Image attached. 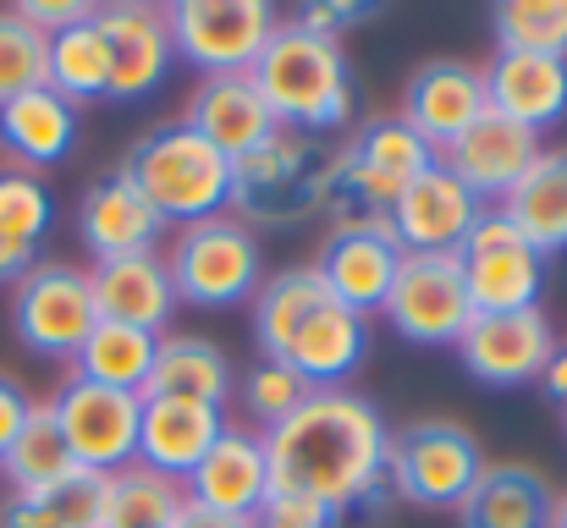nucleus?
Masks as SVG:
<instances>
[{"label":"nucleus","instance_id":"nucleus-45","mask_svg":"<svg viewBox=\"0 0 567 528\" xmlns=\"http://www.w3.org/2000/svg\"><path fill=\"white\" fill-rule=\"evenodd\" d=\"M540 385H546V396H551V402H563V407H567V348L551 352V363H546Z\"/></svg>","mask_w":567,"mask_h":528},{"label":"nucleus","instance_id":"nucleus-4","mask_svg":"<svg viewBox=\"0 0 567 528\" xmlns=\"http://www.w3.org/2000/svg\"><path fill=\"white\" fill-rule=\"evenodd\" d=\"M122 176L150 198V209H155L166 226L215 220V215L231 204V161H226L220 149H209L188 122H172V127L144 133V138L127 149Z\"/></svg>","mask_w":567,"mask_h":528},{"label":"nucleus","instance_id":"nucleus-38","mask_svg":"<svg viewBox=\"0 0 567 528\" xmlns=\"http://www.w3.org/2000/svg\"><path fill=\"white\" fill-rule=\"evenodd\" d=\"M50 215H55V204H50L39 176L0 172V237L39 248V237L50 231Z\"/></svg>","mask_w":567,"mask_h":528},{"label":"nucleus","instance_id":"nucleus-35","mask_svg":"<svg viewBox=\"0 0 567 528\" xmlns=\"http://www.w3.org/2000/svg\"><path fill=\"white\" fill-rule=\"evenodd\" d=\"M496 50L567 61V0H507L491 11Z\"/></svg>","mask_w":567,"mask_h":528},{"label":"nucleus","instance_id":"nucleus-41","mask_svg":"<svg viewBox=\"0 0 567 528\" xmlns=\"http://www.w3.org/2000/svg\"><path fill=\"white\" fill-rule=\"evenodd\" d=\"M370 17H375V6H348V0H337V6H298V11H292L298 28H309V33H320V39H337V44H342V33H348L353 22H370Z\"/></svg>","mask_w":567,"mask_h":528},{"label":"nucleus","instance_id":"nucleus-31","mask_svg":"<svg viewBox=\"0 0 567 528\" xmlns=\"http://www.w3.org/2000/svg\"><path fill=\"white\" fill-rule=\"evenodd\" d=\"M0 474L11 479V496H33V490H55L66 479H78V457L66 452L61 429H55V413L50 402H33L22 435L11 441V452L0 457Z\"/></svg>","mask_w":567,"mask_h":528},{"label":"nucleus","instance_id":"nucleus-42","mask_svg":"<svg viewBox=\"0 0 567 528\" xmlns=\"http://www.w3.org/2000/svg\"><path fill=\"white\" fill-rule=\"evenodd\" d=\"M28 413H33L28 391H22V385H17L11 374H0V457H6V452H11V441L22 435Z\"/></svg>","mask_w":567,"mask_h":528},{"label":"nucleus","instance_id":"nucleus-14","mask_svg":"<svg viewBox=\"0 0 567 528\" xmlns=\"http://www.w3.org/2000/svg\"><path fill=\"white\" fill-rule=\"evenodd\" d=\"M557 352L551 337V320L540 309H518V314H474L468 331L457 337V358L474 380L485 385H524V380H540L546 363Z\"/></svg>","mask_w":567,"mask_h":528},{"label":"nucleus","instance_id":"nucleus-40","mask_svg":"<svg viewBox=\"0 0 567 528\" xmlns=\"http://www.w3.org/2000/svg\"><path fill=\"white\" fill-rule=\"evenodd\" d=\"M33 33H44V39H55V33H66V28H78V22H89L94 17V0H22V6H11Z\"/></svg>","mask_w":567,"mask_h":528},{"label":"nucleus","instance_id":"nucleus-11","mask_svg":"<svg viewBox=\"0 0 567 528\" xmlns=\"http://www.w3.org/2000/svg\"><path fill=\"white\" fill-rule=\"evenodd\" d=\"M385 320L413 348H457V337L474 320L457 253H408L391 281Z\"/></svg>","mask_w":567,"mask_h":528},{"label":"nucleus","instance_id":"nucleus-28","mask_svg":"<svg viewBox=\"0 0 567 528\" xmlns=\"http://www.w3.org/2000/svg\"><path fill=\"white\" fill-rule=\"evenodd\" d=\"M502 215L518 226V237L546 259L567 248V155H540L529 176L502 198Z\"/></svg>","mask_w":567,"mask_h":528},{"label":"nucleus","instance_id":"nucleus-15","mask_svg":"<svg viewBox=\"0 0 567 528\" xmlns=\"http://www.w3.org/2000/svg\"><path fill=\"white\" fill-rule=\"evenodd\" d=\"M480 215H485V204L435 161L385 209V226L396 231L402 253H463V242L480 226Z\"/></svg>","mask_w":567,"mask_h":528},{"label":"nucleus","instance_id":"nucleus-20","mask_svg":"<svg viewBox=\"0 0 567 528\" xmlns=\"http://www.w3.org/2000/svg\"><path fill=\"white\" fill-rule=\"evenodd\" d=\"M226 435V413L204 402H177V396H144L138 413V463L161 479H188L209 457V446Z\"/></svg>","mask_w":567,"mask_h":528},{"label":"nucleus","instance_id":"nucleus-5","mask_svg":"<svg viewBox=\"0 0 567 528\" xmlns=\"http://www.w3.org/2000/svg\"><path fill=\"white\" fill-rule=\"evenodd\" d=\"M166 270H172L177 303L231 309L259 292V242H254L248 220L215 215V220L183 226V237L166 253Z\"/></svg>","mask_w":567,"mask_h":528},{"label":"nucleus","instance_id":"nucleus-21","mask_svg":"<svg viewBox=\"0 0 567 528\" xmlns=\"http://www.w3.org/2000/svg\"><path fill=\"white\" fill-rule=\"evenodd\" d=\"M89 292H94L100 320L133 325V331H150V337H161L166 320L177 314V287H172V270H166L161 253L100 259L89 270Z\"/></svg>","mask_w":567,"mask_h":528},{"label":"nucleus","instance_id":"nucleus-25","mask_svg":"<svg viewBox=\"0 0 567 528\" xmlns=\"http://www.w3.org/2000/svg\"><path fill=\"white\" fill-rule=\"evenodd\" d=\"M485 100H491L496 116L540 133V127L567 116V61L496 50L491 66H485Z\"/></svg>","mask_w":567,"mask_h":528},{"label":"nucleus","instance_id":"nucleus-37","mask_svg":"<svg viewBox=\"0 0 567 528\" xmlns=\"http://www.w3.org/2000/svg\"><path fill=\"white\" fill-rule=\"evenodd\" d=\"M44 55H50V39L33 33V28L6 6V11H0V105L17 100V94L44 89Z\"/></svg>","mask_w":567,"mask_h":528},{"label":"nucleus","instance_id":"nucleus-6","mask_svg":"<svg viewBox=\"0 0 567 528\" xmlns=\"http://www.w3.org/2000/svg\"><path fill=\"white\" fill-rule=\"evenodd\" d=\"M276 28H281V11L270 0H172L166 6L172 50L204 77L254 72Z\"/></svg>","mask_w":567,"mask_h":528},{"label":"nucleus","instance_id":"nucleus-13","mask_svg":"<svg viewBox=\"0 0 567 528\" xmlns=\"http://www.w3.org/2000/svg\"><path fill=\"white\" fill-rule=\"evenodd\" d=\"M430 166L435 149L402 116H375L342 144V204L385 215Z\"/></svg>","mask_w":567,"mask_h":528},{"label":"nucleus","instance_id":"nucleus-33","mask_svg":"<svg viewBox=\"0 0 567 528\" xmlns=\"http://www.w3.org/2000/svg\"><path fill=\"white\" fill-rule=\"evenodd\" d=\"M0 528H105V479L78 474L55 490L11 496L0 507Z\"/></svg>","mask_w":567,"mask_h":528},{"label":"nucleus","instance_id":"nucleus-2","mask_svg":"<svg viewBox=\"0 0 567 528\" xmlns=\"http://www.w3.org/2000/svg\"><path fill=\"white\" fill-rule=\"evenodd\" d=\"M231 204L259 226H292L342 209V149L320 133L276 127L231 166Z\"/></svg>","mask_w":567,"mask_h":528},{"label":"nucleus","instance_id":"nucleus-29","mask_svg":"<svg viewBox=\"0 0 567 528\" xmlns=\"http://www.w3.org/2000/svg\"><path fill=\"white\" fill-rule=\"evenodd\" d=\"M144 396H177V402H204V407H220L231 396V363L226 352L204 337H161L155 352V374L144 385Z\"/></svg>","mask_w":567,"mask_h":528},{"label":"nucleus","instance_id":"nucleus-8","mask_svg":"<svg viewBox=\"0 0 567 528\" xmlns=\"http://www.w3.org/2000/svg\"><path fill=\"white\" fill-rule=\"evenodd\" d=\"M55 413V429L66 441V452L78 457L83 474H122L133 468L138 457V413H144V396L133 391H111V385H94V380H66L50 402Z\"/></svg>","mask_w":567,"mask_h":528},{"label":"nucleus","instance_id":"nucleus-16","mask_svg":"<svg viewBox=\"0 0 567 528\" xmlns=\"http://www.w3.org/2000/svg\"><path fill=\"white\" fill-rule=\"evenodd\" d=\"M105 44H111V100H144L166 83L172 72V33H166V6L144 0H111L94 11Z\"/></svg>","mask_w":567,"mask_h":528},{"label":"nucleus","instance_id":"nucleus-26","mask_svg":"<svg viewBox=\"0 0 567 528\" xmlns=\"http://www.w3.org/2000/svg\"><path fill=\"white\" fill-rule=\"evenodd\" d=\"M78 144V105H66L55 89H33L0 105V149L28 166V176L44 166H61Z\"/></svg>","mask_w":567,"mask_h":528},{"label":"nucleus","instance_id":"nucleus-46","mask_svg":"<svg viewBox=\"0 0 567 528\" xmlns=\"http://www.w3.org/2000/svg\"><path fill=\"white\" fill-rule=\"evenodd\" d=\"M551 528H567V496L557 501V518H551Z\"/></svg>","mask_w":567,"mask_h":528},{"label":"nucleus","instance_id":"nucleus-30","mask_svg":"<svg viewBox=\"0 0 567 528\" xmlns=\"http://www.w3.org/2000/svg\"><path fill=\"white\" fill-rule=\"evenodd\" d=\"M94 11H100V6H94ZM44 89H55L66 105L111 100V44H105V33H100L94 17L50 39V55H44Z\"/></svg>","mask_w":567,"mask_h":528},{"label":"nucleus","instance_id":"nucleus-7","mask_svg":"<svg viewBox=\"0 0 567 528\" xmlns=\"http://www.w3.org/2000/svg\"><path fill=\"white\" fill-rule=\"evenodd\" d=\"M485 452L463 424H408L391 435V490L424 513H457L485 474Z\"/></svg>","mask_w":567,"mask_h":528},{"label":"nucleus","instance_id":"nucleus-24","mask_svg":"<svg viewBox=\"0 0 567 528\" xmlns=\"http://www.w3.org/2000/svg\"><path fill=\"white\" fill-rule=\"evenodd\" d=\"M161 231H166V220L150 209V198L122 172L100 176L78 204V237L94 253V265L100 259H127V253H155Z\"/></svg>","mask_w":567,"mask_h":528},{"label":"nucleus","instance_id":"nucleus-17","mask_svg":"<svg viewBox=\"0 0 567 528\" xmlns=\"http://www.w3.org/2000/svg\"><path fill=\"white\" fill-rule=\"evenodd\" d=\"M441 155H446L441 166L485 204V198H507L546 149H540V133H529V127H518V122L485 111V116H480L463 138H452Z\"/></svg>","mask_w":567,"mask_h":528},{"label":"nucleus","instance_id":"nucleus-1","mask_svg":"<svg viewBox=\"0 0 567 528\" xmlns=\"http://www.w3.org/2000/svg\"><path fill=\"white\" fill-rule=\"evenodd\" d=\"M270 490H303L337 513L375 507L391 490V429L359 391H309V402L265 435Z\"/></svg>","mask_w":567,"mask_h":528},{"label":"nucleus","instance_id":"nucleus-27","mask_svg":"<svg viewBox=\"0 0 567 528\" xmlns=\"http://www.w3.org/2000/svg\"><path fill=\"white\" fill-rule=\"evenodd\" d=\"M557 518V496L546 485V474L518 468V463H496L480 474V485L468 490V501L457 507L463 528H551Z\"/></svg>","mask_w":567,"mask_h":528},{"label":"nucleus","instance_id":"nucleus-18","mask_svg":"<svg viewBox=\"0 0 567 528\" xmlns=\"http://www.w3.org/2000/svg\"><path fill=\"white\" fill-rule=\"evenodd\" d=\"M370 352V320L342 309L331 292L292 325L287 348L276 363H287L298 380H309V391H337Z\"/></svg>","mask_w":567,"mask_h":528},{"label":"nucleus","instance_id":"nucleus-12","mask_svg":"<svg viewBox=\"0 0 567 528\" xmlns=\"http://www.w3.org/2000/svg\"><path fill=\"white\" fill-rule=\"evenodd\" d=\"M402 259H408V253H402L396 231L385 226V215H353V220H342V226L320 242L315 276L326 281V292H331L342 309H353V314L370 320L375 309H385Z\"/></svg>","mask_w":567,"mask_h":528},{"label":"nucleus","instance_id":"nucleus-43","mask_svg":"<svg viewBox=\"0 0 567 528\" xmlns=\"http://www.w3.org/2000/svg\"><path fill=\"white\" fill-rule=\"evenodd\" d=\"M33 265H39V248L0 237V287H17V281H22V276H28Z\"/></svg>","mask_w":567,"mask_h":528},{"label":"nucleus","instance_id":"nucleus-3","mask_svg":"<svg viewBox=\"0 0 567 528\" xmlns=\"http://www.w3.org/2000/svg\"><path fill=\"white\" fill-rule=\"evenodd\" d=\"M248 77L265 94L276 127L331 138L353 116V72H348L342 44L298 28L292 17L276 28V39L265 44V55L254 61Z\"/></svg>","mask_w":567,"mask_h":528},{"label":"nucleus","instance_id":"nucleus-44","mask_svg":"<svg viewBox=\"0 0 567 528\" xmlns=\"http://www.w3.org/2000/svg\"><path fill=\"white\" fill-rule=\"evenodd\" d=\"M172 528H254L248 524V518H226V513H209V507H183V513H177V524Z\"/></svg>","mask_w":567,"mask_h":528},{"label":"nucleus","instance_id":"nucleus-19","mask_svg":"<svg viewBox=\"0 0 567 528\" xmlns=\"http://www.w3.org/2000/svg\"><path fill=\"white\" fill-rule=\"evenodd\" d=\"M485 111H491L485 72L480 66H463V61H430V66H419L413 83H408V94H402V122L430 149H446L452 138H463Z\"/></svg>","mask_w":567,"mask_h":528},{"label":"nucleus","instance_id":"nucleus-22","mask_svg":"<svg viewBox=\"0 0 567 528\" xmlns=\"http://www.w3.org/2000/svg\"><path fill=\"white\" fill-rule=\"evenodd\" d=\"M183 122H188L209 149H220L231 166H237L243 155H254V149L276 133V116H270V105H265V94L254 89L248 72L204 77V83L193 89Z\"/></svg>","mask_w":567,"mask_h":528},{"label":"nucleus","instance_id":"nucleus-39","mask_svg":"<svg viewBox=\"0 0 567 528\" xmlns=\"http://www.w3.org/2000/svg\"><path fill=\"white\" fill-rule=\"evenodd\" d=\"M248 524L254 528H337L342 513L326 507V501H315V496H303V490H270Z\"/></svg>","mask_w":567,"mask_h":528},{"label":"nucleus","instance_id":"nucleus-32","mask_svg":"<svg viewBox=\"0 0 567 528\" xmlns=\"http://www.w3.org/2000/svg\"><path fill=\"white\" fill-rule=\"evenodd\" d=\"M155 352H161V337L100 320L72 363H78V380H94V385L144 396V385H150V374H155Z\"/></svg>","mask_w":567,"mask_h":528},{"label":"nucleus","instance_id":"nucleus-34","mask_svg":"<svg viewBox=\"0 0 567 528\" xmlns=\"http://www.w3.org/2000/svg\"><path fill=\"white\" fill-rule=\"evenodd\" d=\"M188 496L177 479H161L150 468H122L105 479V528H172Z\"/></svg>","mask_w":567,"mask_h":528},{"label":"nucleus","instance_id":"nucleus-36","mask_svg":"<svg viewBox=\"0 0 567 528\" xmlns=\"http://www.w3.org/2000/svg\"><path fill=\"white\" fill-rule=\"evenodd\" d=\"M243 407H248V418L270 435L276 424H287L303 402H309V380H298L287 363H270V358H259L248 374H243Z\"/></svg>","mask_w":567,"mask_h":528},{"label":"nucleus","instance_id":"nucleus-10","mask_svg":"<svg viewBox=\"0 0 567 528\" xmlns=\"http://www.w3.org/2000/svg\"><path fill=\"white\" fill-rule=\"evenodd\" d=\"M463 287L474 314H518V309H540L546 292V259L518 237V226L502 209H485L480 226L468 231L463 253Z\"/></svg>","mask_w":567,"mask_h":528},{"label":"nucleus","instance_id":"nucleus-23","mask_svg":"<svg viewBox=\"0 0 567 528\" xmlns=\"http://www.w3.org/2000/svg\"><path fill=\"white\" fill-rule=\"evenodd\" d=\"M270 496V452L265 435L254 429H231L209 446V457L188 474V501L226 513V518H254L259 501Z\"/></svg>","mask_w":567,"mask_h":528},{"label":"nucleus","instance_id":"nucleus-9","mask_svg":"<svg viewBox=\"0 0 567 528\" xmlns=\"http://www.w3.org/2000/svg\"><path fill=\"white\" fill-rule=\"evenodd\" d=\"M100 325L89 276L72 265H33L17 287H11V331L17 342L39 358H78V348L89 342V331Z\"/></svg>","mask_w":567,"mask_h":528}]
</instances>
